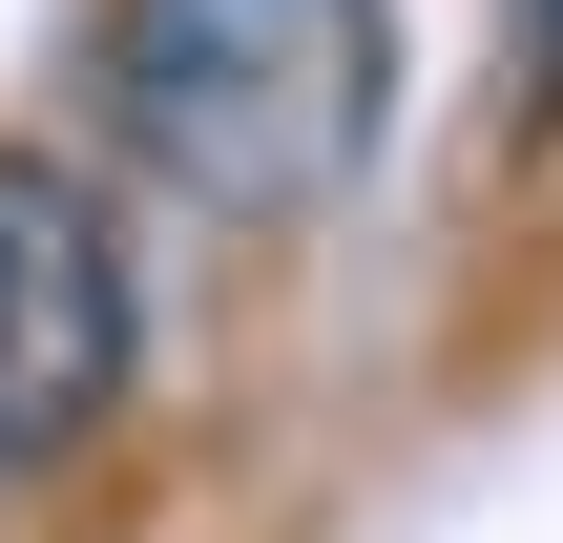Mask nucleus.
Listing matches in <instances>:
<instances>
[{
  "label": "nucleus",
  "mask_w": 563,
  "mask_h": 543,
  "mask_svg": "<svg viewBox=\"0 0 563 543\" xmlns=\"http://www.w3.org/2000/svg\"><path fill=\"white\" fill-rule=\"evenodd\" d=\"M522 146H563V0H522Z\"/></svg>",
  "instance_id": "obj_3"
},
{
  "label": "nucleus",
  "mask_w": 563,
  "mask_h": 543,
  "mask_svg": "<svg viewBox=\"0 0 563 543\" xmlns=\"http://www.w3.org/2000/svg\"><path fill=\"white\" fill-rule=\"evenodd\" d=\"M104 398H125V251L42 146H0V460L104 439Z\"/></svg>",
  "instance_id": "obj_2"
},
{
  "label": "nucleus",
  "mask_w": 563,
  "mask_h": 543,
  "mask_svg": "<svg viewBox=\"0 0 563 543\" xmlns=\"http://www.w3.org/2000/svg\"><path fill=\"white\" fill-rule=\"evenodd\" d=\"M104 105L209 209H313L376 146V0H125Z\"/></svg>",
  "instance_id": "obj_1"
}]
</instances>
